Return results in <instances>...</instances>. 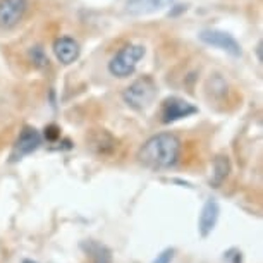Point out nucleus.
Segmentation results:
<instances>
[{"label":"nucleus","mask_w":263,"mask_h":263,"mask_svg":"<svg viewBox=\"0 0 263 263\" xmlns=\"http://www.w3.org/2000/svg\"><path fill=\"white\" fill-rule=\"evenodd\" d=\"M181 141L174 133H158L143 143L138 152V160L152 171L171 168L179 160Z\"/></svg>","instance_id":"1"},{"label":"nucleus","mask_w":263,"mask_h":263,"mask_svg":"<svg viewBox=\"0 0 263 263\" xmlns=\"http://www.w3.org/2000/svg\"><path fill=\"white\" fill-rule=\"evenodd\" d=\"M143 57H145V47L136 45V43H129V45L122 47L110 59V62H108V72L114 78L119 79L133 76Z\"/></svg>","instance_id":"2"},{"label":"nucleus","mask_w":263,"mask_h":263,"mask_svg":"<svg viewBox=\"0 0 263 263\" xmlns=\"http://www.w3.org/2000/svg\"><path fill=\"white\" fill-rule=\"evenodd\" d=\"M157 83L150 76H143L136 81H133L126 90L122 91V100L127 107L135 110H143L150 103H153L157 97Z\"/></svg>","instance_id":"3"},{"label":"nucleus","mask_w":263,"mask_h":263,"mask_svg":"<svg viewBox=\"0 0 263 263\" xmlns=\"http://www.w3.org/2000/svg\"><path fill=\"white\" fill-rule=\"evenodd\" d=\"M28 11V0H0V29H14Z\"/></svg>","instance_id":"4"},{"label":"nucleus","mask_w":263,"mask_h":263,"mask_svg":"<svg viewBox=\"0 0 263 263\" xmlns=\"http://www.w3.org/2000/svg\"><path fill=\"white\" fill-rule=\"evenodd\" d=\"M40 145H42V135H40L38 129H34L31 126H24L23 131L19 133L16 145H14L11 162H17V160H21L23 157L36 152Z\"/></svg>","instance_id":"5"},{"label":"nucleus","mask_w":263,"mask_h":263,"mask_svg":"<svg viewBox=\"0 0 263 263\" xmlns=\"http://www.w3.org/2000/svg\"><path fill=\"white\" fill-rule=\"evenodd\" d=\"M200 40L203 43L210 47H215V48H220L227 53L234 57H239L242 50H241V45L239 42L232 36V34L226 33V31H217V29H205V31L200 33Z\"/></svg>","instance_id":"6"},{"label":"nucleus","mask_w":263,"mask_h":263,"mask_svg":"<svg viewBox=\"0 0 263 263\" xmlns=\"http://www.w3.org/2000/svg\"><path fill=\"white\" fill-rule=\"evenodd\" d=\"M196 112H198V108L193 105V103L182 100V98L172 97V98H167L162 105V122L171 124V122L181 121V119H184V117H190Z\"/></svg>","instance_id":"7"},{"label":"nucleus","mask_w":263,"mask_h":263,"mask_svg":"<svg viewBox=\"0 0 263 263\" xmlns=\"http://www.w3.org/2000/svg\"><path fill=\"white\" fill-rule=\"evenodd\" d=\"M218 213H220V206L215 198H208L205 205L201 208L200 218H198V231H200L201 237H208L212 234V231L215 229Z\"/></svg>","instance_id":"8"},{"label":"nucleus","mask_w":263,"mask_h":263,"mask_svg":"<svg viewBox=\"0 0 263 263\" xmlns=\"http://www.w3.org/2000/svg\"><path fill=\"white\" fill-rule=\"evenodd\" d=\"M79 52H81L79 43L71 36H61L53 42V53H55L57 61L64 66H69L74 61H78Z\"/></svg>","instance_id":"9"},{"label":"nucleus","mask_w":263,"mask_h":263,"mask_svg":"<svg viewBox=\"0 0 263 263\" xmlns=\"http://www.w3.org/2000/svg\"><path fill=\"white\" fill-rule=\"evenodd\" d=\"M172 0H127L124 11L129 16H148L165 9Z\"/></svg>","instance_id":"10"},{"label":"nucleus","mask_w":263,"mask_h":263,"mask_svg":"<svg viewBox=\"0 0 263 263\" xmlns=\"http://www.w3.org/2000/svg\"><path fill=\"white\" fill-rule=\"evenodd\" d=\"M88 143H90V148L97 155H110L117 148L116 138L108 131H105V129H97V131H93L90 138H88Z\"/></svg>","instance_id":"11"},{"label":"nucleus","mask_w":263,"mask_h":263,"mask_svg":"<svg viewBox=\"0 0 263 263\" xmlns=\"http://www.w3.org/2000/svg\"><path fill=\"white\" fill-rule=\"evenodd\" d=\"M81 250L86 253V256H90L91 263H112V251L110 248H107L102 242H97L93 239L81 241Z\"/></svg>","instance_id":"12"},{"label":"nucleus","mask_w":263,"mask_h":263,"mask_svg":"<svg viewBox=\"0 0 263 263\" xmlns=\"http://www.w3.org/2000/svg\"><path fill=\"white\" fill-rule=\"evenodd\" d=\"M229 172H231V162H229V157L227 155H218L215 157L213 160V176H212V186L213 187H218L224 182L227 177H229Z\"/></svg>","instance_id":"13"},{"label":"nucleus","mask_w":263,"mask_h":263,"mask_svg":"<svg viewBox=\"0 0 263 263\" xmlns=\"http://www.w3.org/2000/svg\"><path fill=\"white\" fill-rule=\"evenodd\" d=\"M28 57H29V61L33 62V66H36L40 69L48 66V57L42 47H31L28 52Z\"/></svg>","instance_id":"14"},{"label":"nucleus","mask_w":263,"mask_h":263,"mask_svg":"<svg viewBox=\"0 0 263 263\" xmlns=\"http://www.w3.org/2000/svg\"><path fill=\"white\" fill-rule=\"evenodd\" d=\"M224 260L227 263H242V253L237 248H231L224 253Z\"/></svg>","instance_id":"15"},{"label":"nucleus","mask_w":263,"mask_h":263,"mask_svg":"<svg viewBox=\"0 0 263 263\" xmlns=\"http://www.w3.org/2000/svg\"><path fill=\"white\" fill-rule=\"evenodd\" d=\"M174 256H176V250H174V248H167V250H163L160 255L153 260V263H172Z\"/></svg>","instance_id":"16"},{"label":"nucleus","mask_w":263,"mask_h":263,"mask_svg":"<svg viewBox=\"0 0 263 263\" xmlns=\"http://www.w3.org/2000/svg\"><path fill=\"white\" fill-rule=\"evenodd\" d=\"M59 138H61V129L57 126H47L45 127V140L47 141H57Z\"/></svg>","instance_id":"17"},{"label":"nucleus","mask_w":263,"mask_h":263,"mask_svg":"<svg viewBox=\"0 0 263 263\" xmlns=\"http://www.w3.org/2000/svg\"><path fill=\"white\" fill-rule=\"evenodd\" d=\"M261 48H263V45H261V42L258 43L256 45V55H258V61L260 62H263V57H261Z\"/></svg>","instance_id":"18"},{"label":"nucleus","mask_w":263,"mask_h":263,"mask_svg":"<svg viewBox=\"0 0 263 263\" xmlns=\"http://www.w3.org/2000/svg\"><path fill=\"white\" fill-rule=\"evenodd\" d=\"M23 263H36V261H33V260H23Z\"/></svg>","instance_id":"19"}]
</instances>
